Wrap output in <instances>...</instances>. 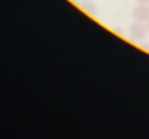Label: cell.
Instances as JSON below:
<instances>
[{
	"label": "cell",
	"mask_w": 149,
	"mask_h": 139,
	"mask_svg": "<svg viewBox=\"0 0 149 139\" xmlns=\"http://www.w3.org/2000/svg\"><path fill=\"white\" fill-rule=\"evenodd\" d=\"M146 33H148V27L145 26L142 22H136L134 25H131L130 30H129V34H130L131 40H134V41L145 40Z\"/></svg>",
	"instance_id": "1"
},
{
	"label": "cell",
	"mask_w": 149,
	"mask_h": 139,
	"mask_svg": "<svg viewBox=\"0 0 149 139\" xmlns=\"http://www.w3.org/2000/svg\"><path fill=\"white\" fill-rule=\"evenodd\" d=\"M133 18L136 22H142L149 19V4H137L133 8Z\"/></svg>",
	"instance_id": "2"
},
{
	"label": "cell",
	"mask_w": 149,
	"mask_h": 139,
	"mask_svg": "<svg viewBox=\"0 0 149 139\" xmlns=\"http://www.w3.org/2000/svg\"><path fill=\"white\" fill-rule=\"evenodd\" d=\"M138 4H149V0H136Z\"/></svg>",
	"instance_id": "3"
},
{
	"label": "cell",
	"mask_w": 149,
	"mask_h": 139,
	"mask_svg": "<svg viewBox=\"0 0 149 139\" xmlns=\"http://www.w3.org/2000/svg\"><path fill=\"white\" fill-rule=\"evenodd\" d=\"M146 27H148V30H149V19L146 21Z\"/></svg>",
	"instance_id": "4"
}]
</instances>
